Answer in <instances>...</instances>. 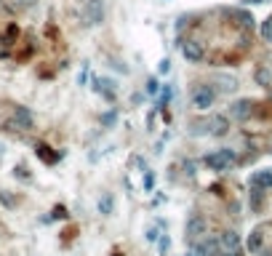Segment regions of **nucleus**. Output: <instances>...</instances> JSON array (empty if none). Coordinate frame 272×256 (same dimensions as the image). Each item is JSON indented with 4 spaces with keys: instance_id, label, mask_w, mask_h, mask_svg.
Here are the masks:
<instances>
[{
    "instance_id": "14",
    "label": "nucleus",
    "mask_w": 272,
    "mask_h": 256,
    "mask_svg": "<svg viewBox=\"0 0 272 256\" xmlns=\"http://www.w3.org/2000/svg\"><path fill=\"white\" fill-rule=\"evenodd\" d=\"M262 230H253L251 232V235H248V251H251V254H256L259 251V248H262Z\"/></svg>"
},
{
    "instance_id": "20",
    "label": "nucleus",
    "mask_w": 272,
    "mask_h": 256,
    "mask_svg": "<svg viewBox=\"0 0 272 256\" xmlns=\"http://www.w3.org/2000/svg\"><path fill=\"white\" fill-rule=\"evenodd\" d=\"M147 94H157V80H155V78L147 83Z\"/></svg>"
},
{
    "instance_id": "7",
    "label": "nucleus",
    "mask_w": 272,
    "mask_h": 256,
    "mask_svg": "<svg viewBox=\"0 0 272 256\" xmlns=\"http://www.w3.org/2000/svg\"><path fill=\"white\" fill-rule=\"evenodd\" d=\"M206 219H203L200 214H192L190 216V221H187V237H190V240H197V237L203 235V232H206Z\"/></svg>"
},
{
    "instance_id": "15",
    "label": "nucleus",
    "mask_w": 272,
    "mask_h": 256,
    "mask_svg": "<svg viewBox=\"0 0 272 256\" xmlns=\"http://www.w3.org/2000/svg\"><path fill=\"white\" fill-rule=\"evenodd\" d=\"M251 211H262V203H264V190L259 187H251Z\"/></svg>"
},
{
    "instance_id": "18",
    "label": "nucleus",
    "mask_w": 272,
    "mask_h": 256,
    "mask_svg": "<svg viewBox=\"0 0 272 256\" xmlns=\"http://www.w3.org/2000/svg\"><path fill=\"white\" fill-rule=\"evenodd\" d=\"M219 83H222V91H235V78H219Z\"/></svg>"
},
{
    "instance_id": "21",
    "label": "nucleus",
    "mask_w": 272,
    "mask_h": 256,
    "mask_svg": "<svg viewBox=\"0 0 272 256\" xmlns=\"http://www.w3.org/2000/svg\"><path fill=\"white\" fill-rule=\"evenodd\" d=\"M101 123H104V126H112V123H115V115H112V112H107V115L101 118Z\"/></svg>"
},
{
    "instance_id": "23",
    "label": "nucleus",
    "mask_w": 272,
    "mask_h": 256,
    "mask_svg": "<svg viewBox=\"0 0 272 256\" xmlns=\"http://www.w3.org/2000/svg\"><path fill=\"white\" fill-rule=\"evenodd\" d=\"M168 246H171V240H168V237H160V251H163V254L168 251Z\"/></svg>"
},
{
    "instance_id": "13",
    "label": "nucleus",
    "mask_w": 272,
    "mask_h": 256,
    "mask_svg": "<svg viewBox=\"0 0 272 256\" xmlns=\"http://www.w3.org/2000/svg\"><path fill=\"white\" fill-rule=\"evenodd\" d=\"M253 80H256V85L270 88V85H272V70H270V67H256V72H253Z\"/></svg>"
},
{
    "instance_id": "6",
    "label": "nucleus",
    "mask_w": 272,
    "mask_h": 256,
    "mask_svg": "<svg viewBox=\"0 0 272 256\" xmlns=\"http://www.w3.org/2000/svg\"><path fill=\"white\" fill-rule=\"evenodd\" d=\"M181 54H184L187 61H203L206 59V48H203V43H197V40H187L181 45Z\"/></svg>"
},
{
    "instance_id": "3",
    "label": "nucleus",
    "mask_w": 272,
    "mask_h": 256,
    "mask_svg": "<svg viewBox=\"0 0 272 256\" xmlns=\"http://www.w3.org/2000/svg\"><path fill=\"white\" fill-rule=\"evenodd\" d=\"M214 99H216V91H214L211 85H200V88L195 91V96H192V107H197V110H208V107L214 104Z\"/></svg>"
},
{
    "instance_id": "4",
    "label": "nucleus",
    "mask_w": 272,
    "mask_h": 256,
    "mask_svg": "<svg viewBox=\"0 0 272 256\" xmlns=\"http://www.w3.org/2000/svg\"><path fill=\"white\" fill-rule=\"evenodd\" d=\"M83 14H86V24L88 27L101 24V19H104V3H101V0H88Z\"/></svg>"
},
{
    "instance_id": "9",
    "label": "nucleus",
    "mask_w": 272,
    "mask_h": 256,
    "mask_svg": "<svg viewBox=\"0 0 272 256\" xmlns=\"http://www.w3.org/2000/svg\"><path fill=\"white\" fill-rule=\"evenodd\" d=\"M219 246H222V251H237V248H240V235L227 230L219 235Z\"/></svg>"
},
{
    "instance_id": "12",
    "label": "nucleus",
    "mask_w": 272,
    "mask_h": 256,
    "mask_svg": "<svg viewBox=\"0 0 272 256\" xmlns=\"http://www.w3.org/2000/svg\"><path fill=\"white\" fill-rule=\"evenodd\" d=\"M232 19H235V24L240 27V30H253V16L248 14V11H232Z\"/></svg>"
},
{
    "instance_id": "10",
    "label": "nucleus",
    "mask_w": 272,
    "mask_h": 256,
    "mask_svg": "<svg viewBox=\"0 0 272 256\" xmlns=\"http://www.w3.org/2000/svg\"><path fill=\"white\" fill-rule=\"evenodd\" d=\"M251 187L270 190L272 187V168H262V171H256V174H251Z\"/></svg>"
},
{
    "instance_id": "5",
    "label": "nucleus",
    "mask_w": 272,
    "mask_h": 256,
    "mask_svg": "<svg viewBox=\"0 0 272 256\" xmlns=\"http://www.w3.org/2000/svg\"><path fill=\"white\" fill-rule=\"evenodd\" d=\"M251 112H253V104L248 99H240V101H235V104L230 107L227 118H232V120H248V118H251Z\"/></svg>"
},
{
    "instance_id": "22",
    "label": "nucleus",
    "mask_w": 272,
    "mask_h": 256,
    "mask_svg": "<svg viewBox=\"0 0 272 256\" xmlns=\"http://www.w3.org/2000/svg\"><path fill=\"white\" fill-rule=\"evenodd\" d=\"M168 70H171V61H168V59H163V61H160V72H163V75H166Z\"/></svg>"
},
{
    "instance_id": "17",
    "label": "nucleus",
    "mask_w": 272,
    "mask_h": 256,
    "mask_svg": "<svg viewBox=\"0 0 272 256\" xmlns=\"http://www.w3.org/2000/svg\"><path fill=\"white\" fill-rule=\"evenodd\" d=\"M262 38L267 43H272V16H270L267 21H262Z\"/></svg>"
},
{
    "instance_id": "16",
    "label": "nucleus",
    "mask_w": 272,
    "mask_h": 256,
    "mask_svg": "<svg viewBox=\"0 0 272 256\" xmlns=\"http://www.w3.org/2000/svg\"><path fill=\"white\" fill-rule=\"evenodd\" d=\"M112 206H115V200H112V195H101V200H99V214L110 216V214H112Z\"/></svg>"
},
{
    "instance_id": "1",
    "label": "nucleus",
    "mask_w": 272,
    "mask_h": 256,
    "mask_svg": "<svg viewBox=\"0 0 272 256\" xmlns=\"http://www.w3.org/2000/svg\"><path fill=\"white\" fill-rule=\"evenodd\" d=\"M235 163H237V155L232 150H216L211 155H206V166L211 171H227L230 166H235Z\"/></svg>"
},
{
    "instance_id": "8",
    "label": "nucleus",
    "mask_w": 272,
    "mask_h": 256,
    "mask_svg": "<svg viewBox=\"0 0 272 256\" xmlns=\"http://www.w3.org/2000/svg\"><path fill=\"white\" fill-rule=\"evenodd\" d=\"M219 240L216 237H211V240H203V243H197L195 248H192V256H216L219 254Z\"/></svg>"
},
{
    "instance_id": "19",
    "label": "nucleus",
    "mask_w": 272,
    "mask_h": 256,
    "mask_svg": "<svg viewBox=\"0 0 272 256\" xmlns=\"http://www.w3.org/2000/svg\"><path fill=\"white\" fill-rule=\"evenodd\" d=\"M16 8H30V5H35V0H16Z\"/></svg>"
},
{
    "instance_id": "11",
    "label": "nucleus",
    "mask_w": 272,
    "mask_h": 256,
    "mask_svg": "<svg viewBox=\"0 0 272 256\" xmlns=\"http://www.w3.org/2000/svg\"><path fill=\"white\" fill-rule=\"evenodd\" d=\"M208 128H211V134H214V136H224V134H227V128H230V118H227V115H216V118H211Z\"/></svg>"
},
{
    "instance_id": "2",
    "label": "nucleus",
    "mask_w": 272,
    "mask_h": 256,
    "mask_svg": "<svg viewBox=\"0 0 272 256\" xmlns=\"http://www.w3.org/2000/svg\"><path fill=\"white\" fill-rule=\"evenodd\" d=\"M5 126L14 128V131H27V128H32V112L24 110V107H16V110H14V118H11Z\"/></svg>"
}]
</instances>
